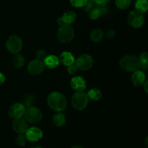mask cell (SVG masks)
Returning a JSON list of instances; mask_svg holds the SVG:
<instances>
[{"mask_svg": "<svg viewBox=\"0 0 148 148\" xmlns=\"http://www.w3.org/2000/svg\"><path fill=\"white\" fill-rule=\"evenodd\" d=\"M25 106L23 104L17 103L11 106L8 111V114L12 119H17L21 118L24 116L25 112Z\"/></svg>", "mask_w": 148, "mask_h": 148, "instance_id": "9", "label": "cell"}, {"mask_svg": "<svg viewBox=\"0 0 148 148\" xmlns=\"http://www.w3.org/2000/svg\"><path fill=\"white\" fill-rule=\"evenodd\" d=\"M135 9L137 11L141 13L146 12L148 9L147 0H137L135 3Z\"/></svg>", "mask_w": 148, "mask_h": 148, "instance_id": "21", "label": "cell"}, {"mask_svg": "<svg viewBox=\"0 0 148 148\" xmlns=\"http://www.w3.org/2000/svg\"><path fill=\"white\" fill-rule=\"evenodd\" d=\"M47 102L49 107L57 112L63 111L67 106V101L65 96L59 92H51L48 97Z\"/></svg>", "mask_w": 148, "mask_h": 148, "instance_id": "1", "label": "cell"}, {"mask_svg": "<svg viewBox=\"0 0 148 148\" xmlns=\"http://www.w3.org/2000/svg\"><path fill=\"white\" fill-rule=\"evenodd\" d=\"M33 102H34V98H33V96H27L25 97L24 100V103H25L23 105L25 106H27V107H30L32 106L33 104Z\"/></svg>", "mask_w": 148, "mask_h": 148, "instance_id": "30", "label": "cell"}, {"mask_svg": "<svg viewBox=\"0 0 148 148\" xmlns=\"http://www.w3.org/2000/svg\"><path fill=\"white\" fill-rule=\"evenodd\" d=\"M127 22L130 25L134 28H139L144 24L145 17L143 13L140 12L137 10H133L128 14Z\"/></svg>", "mask_w": 148, "mask_h": 148, "instance_id": "7", "label": "cell"}, {"mask_svg": "<svg viewBox=\"0 0 148 148\" xmlns=\"http://www.w3.org/2000/svg\"><path fill=\"white\" fill-rule=\"evenodd\" d=\"M75 36V30L70 25H63L59 26L58 29L56 37L59 42L66 43L70 42Z\"/></svg>", "mask_w": 148, "mask_h": 148, "instance_id": "3", "label": "cell"}, {"mask_svg": "<svg viewBox=\"0 0 148 148\" xmlns=\"http://www.w3.org/2000/svg\"><path fill=\"white\" fill-rule=\"evenodd\" d=\"M116 5L120 10H127L130 7L132 0H116Z\"/></svg>", "mask_w": 148, "mask_h": 148, "instance_id": "23", "label": "cell"}, {"mask_svg": "<svg viewBox=\"0 0 148 148\" xmlns=\"http://www.w3.org/2000/svg\"><path fill=\"white\" fill-rule=\"evenodd\" d=\"M97 7L99 10L100 12H101V14L102 15H105L108 13V8L106 7V5H103V6H98L97 5Z\"/></svg>", "mask_w": 148, "mask_h": 148, "instance_id": "32", "label": "cell"}, {"mask_svg": "<svg viewBox=\"0 0 148 148\" xmlns=\"http://www.w3.org/2000/svg\"><path fill=\"white\" fill-rule=\"evenodd\" d=\"M143 85H144V89H145V91L146 92H147V91H148V89H147L148 82H147V81H145V82H144V84H143Z\"/></svg>", "mask_w": 148, "mask_h": 148, "instance_id": "36", "label": "cell"}, {"mask_svg": "<svg viewBox=\"0 0 148 148\" xmlns=\"http://www.w3.org/2000/svg\"><path fill=\"white\" fill-rule=\"evenodd\" d=\"M88 98L92 100V101H98L102 97V94L100 90L97 89V88H92L87 93Z\"/></svg>", "mask_w": 148, "mask_h": 148, "instance_id": "22", "label": "cell"}, {"mask_svg": "<svg viewBox=\"0 0 148 148\" xmlns=\"http://www.w3.org/2000/svg\"><path fill=\"white\" fill-rule=\"evenodd\" d=\"M71 148H83L82 147H81V146H78V145H76V146H74V147H71Z\"/></svg>", "mask_w": 148, "mask_h": 148, "instance_id": "37", "label": "cell"}, {"mask_svg": "<svg viewBox=\"0 0 148 148\" xmlns=\"http://www.w3.org/2000/svg\"><path fill=\"white\" fill-rule=\"evenodd\" d=\"M71 87L77 92H81L86 88V82L82 77H75L71 80Z\"/></svg>", "mask_w": 148, "mask_h": 148, "instance_id": "13", "label": "cell"}, {"mask_svg": "<svg viewBox=\"0 0 148 148\" xmlns=\"http://www.w3.org/2000/svg\"><path fill=\"white\" fill-rule=\"evenodd\" d=\"M140 63V67H143V69H147L148 66V55L146 52L141 53L139 57Z\"/></svg>", "mask_w": 148, "mask_h": 148, "instance_id": "24", "label": "cell"}, {"mask_svg": "<svg viewBox=\"0 0 148 148\" xmlns=\"http://www.w3.org/2000/svg\"><path fill=\"white\" fill-rule=\"evenodd\" d=\"M88 0H70V3L73 7L77 8L84 7L86 4Z\"/></svg>", "mask_w": 148, "mask_h": 148, "instance_id": "27", "label": "cell"}, {"mask_svg": "<svg viewBox=\"0 0 148 148\" xmlns=\"http://www.w3.org/2000/svg\"><path fill=\"white\" fill-rule=\"evenodd\" d=\"M31 148H43L42 147H40V146H36V147H33Z\"/></svg>", "mask_w": 148, "mask_h": 148, "instance_id": "38", "label": "cell"}, {"mask_svg": "<svg viewBox=\"0 0 148 148\" xmlns=\"http://www.w3.org/2000/svg\"><path fill=\"white\" fill-rule=\"evenodd\" d=\"M5 82V77L1 72H0V85H2Z\"/></svg>", "mask_w": 148, "mask_h": 148, "instance_id": "35", "label": "cell"}, {"mask_svg": "<svg viewBox=\"0 0 148 148\" xmlns=\"http://www.w3.org/2000/svg\"><path fill=\"white\" fill-rule=\"evenodd\" d=\"M13 64L15 67L21 68L25 64V58L24 56L20 53H14V56L12 58Z\"/></svg>", "mask_w": 148, "mask_h": 148, "instance_id": "19", "label": "cell"}, {"mask_svg": "<svg viewBox=\"0 0 148 148\" xmlns=\"http://www.w3.org/2000/svg\"><path fill=\"white\" fill-rule=\"evenodd\" d=\"M76 16L77 15L75 12L68 11L65 12L61 17L62 18L65 25H70L75 23V20H76Z\"/></svg>", "mask_w": 148, "mask_h": 148, "instance_id": "18", "label": "cell"}, {"mask_svg": "<svg viewBox=\"0 0 148 148\" xmlns=\"http://www.w3.org/2000/svg\"><path fill=\"white\" fill-rule=\"evenodd\" d=\"M59 62H62L64 65L68 66L75 63V59L72 53L69 51H64L61 53L59 56Z\"/></svg>", "mask_w": 148, "mask_h": 148, "instance_id": "16", "label": "cell"}, {"mask_svg": "<svg viewBox=\"0 0 148 148\" xmlns=\"http://www.w3.org/2000/svg\"><path fill=\"white\" fill-rule=\"evenodd\" d=\"M146 77L143 72L140 70H137L133 72L132 75V82L135 87H140L143 85L145 82Z\"/></svg>", "mask_w": 148, "mask_h": 148, "instance_id": "14", "label": "cell"}, {"mask_svg": "<svg viewBox=\"0 0 148 148\" xmlns=\"http://www.w3.org/2000/svg\"><path fill=\"white\" fill-rule=\"evenodd\" d=\"M101 15V12H100L99 10H98L97 7H94L92 10H91L89 12V18L92 20H97L98 18H99V17Z\"/></svg>", "mask_w": 148, "mask_h": 148, "instance_id": "26", "label": "cell"}, {"mask_svg": "<svg viewBox=\"0 0 148 148\" xmlns=\"http://www.w3.org/2000/svg\"><path fill=\"white\" fill-rule=\"evenodd\" d=\"M77 71L78 68L77 66H76V64H75V63L72 64L67 66V72H69V74H70V75H74V74L76 73Z\"/></svg>", "mask_w": 148, "mask_h": 148, "instance_id": "31", "label": "cell"}, {"mask_svg": "<svg viewBox=\"0 0 148 148\" xmlns=\"http://www.w3.org/2000/svg\"><path fill=\"white\" fill-rule=\"evenodd\" d=\"M119 65L123 70L128 72H134L140 68L139 58L134 55H126L120 60Z\"/></svg>", "mask_w": 148, "mask_h": 148, "instance_id": "2", "label": "cell"}, {"mask_svg": "<svg viewBox=\"0 0 148 148\" xmlns=\"http://www.w3.org/2000/svg\"><path fill=\"white\" fill-rule=\"evenodd\" d=\"M46 56H47V55H46V51H45L44 50H42V49L38 50L36 52V59H38V60L43 61Z\"/></svg>", "mask_w": 148, "mask_h": 148, "instance_id": "29", "label": "cell"}, {"mask_svg": "<svg viewBox=\"0 0 148 148\" xmlns=\"http://www.w3.org/2000/svg\"><path fill=\"white\" fill-rule=\"evenodd\" d=\"M26 139L25 135L24 134H18V135L15 138V143L20 147H23L26 144Z\"/></svg>", "mask_w": 148, "mask_h": 148, "instance_id": "25", "label": "cell"}, {"mask_svg": "<svg viewBox=\"0 0 148 148\" xmlns=\"http://www.w3.org/2000/svg\"><path fill=\"white\" fill-rule=\"evenodd\" d=\"M23 40L21 38L16 35L10 36L6 42V47L9 52L12 53H20L23 49Z\"/></svg>", "mask_w": 148, "mask_h": 148, "instance_id": "6", "label": "cell"}, {"mask_svg": "<svg viewBox=\"0 0 148 148\" xmlns=\"http://www.w3.org/2000/svg\"><path fill=\"white\" fill-rule=\"evenodd\" d=\"M88 98L87 93H85L82 91L76 92L72 97V105L75 109L78 111H82L85 109L88 103Z\"/></svg>", "mask_w": 148, "mask_h": 148, "instance_id": "4", "label": "cell"}, {"mask_svg": "<svg viewBox=\"0 0 148 148\" xmlns=\"http://www.w3.org/2000/svg\"><path fill=\"white\" fill-rule=\"evenodd\" d=\"M24 116L27 122L31 124H38L43 119V114L39 108L32 106L26 108Z\"/></svg>", "mask_w": 148, "mask_h": 148, "instance_id": "5", "label": "cell"}, {"mask_svg": "<svg viewBox=\"0 0 148 148\" xmlns=\"http://www.w3.org/2000/svg\"><path fill=\"white\" fill-rule=\"evenodd\" d=\"M53 122L56 127H62L66 123V116L62 112L56 113L53 116Z\"/></svg>", "mask_w": 148, "mask_h": 148, "instance_id": "17", "label": "cell"}, {"mask_svg": "<svg viewBox=\"0 0 148 148\" xmlns=\"http://www.w3.org/2000/svg\"><path fill=\"white\" fill-rule=\"evenodd\" d=\"M116 36V33L114 30L112 29H109L106 31V37L108 39H112L115 37Z\"/></svg>", "mask_w": 148, "mask_h": 148, "instance_id": "33", "label": "cell"}, {"mask_svg": "<svg viewBox=\"0 0 148 148\" xmlns=\"http://www.w3.org/2000/svg\"><path fill=\"white\" fill-rule=\"evenodd\" d=\"M45 66L43 61L38 59H34L31 61L27 65V70L31 75H40L44 71Z\"/></svg>", "mask_w": 148, "mask_h": 148, "instance_id": "10", "label": "cell"}, {"mask_svg": "<svg viewBox=\"0 0 148 148\" xmlns=\"http://www.w3.org/2000/svg\"><path fill=\"white\" fill-rule=\"evenodd\" d=\"M43 62L44 64V66L46 67L49 68V69H54L59 66L60 62L57 56H54V55H49V56H46Z\"/></svg>", "mask_w": 148, "mask_h": 148, "instance_id": "15", "label": "cell"}, {"mask_svg": "<svg viewBox=\"0 0 148 148\" xmlns=\"http://www.w3.org/2000/svg\"><path fill=\"white\" fill-rule=\"evenodd\" d=\"M95 4L93 1V0H88L86 4L84 7V10L87 12H89L91 10H92L95 7Z\"/></svg>", "mask_w": 148, "mask_h": 148, "instance_id": "28", "label": "cell"}, {"mask_svg": "<svg viewBox=\"0 0 148 148\" xmlns=\"http://www.w3.org/2000/svg\"><path fill=\"white\" fill-rule=\"evenodd\" d=\"M12 128L14 131L17 134H25L27 131L28 127V122L25 118H19L14 119L12 123Z\"/></svg>", "mask_w": 148, "mask_h": 148, "instance_id": "12", "label": "cell"}, {"mask_svg": "<svg viewBox=\"0 0 148 148\" xmlns=\"http://www.w3.org/2000/svg\"><path fill=\"white\" fill-rule=\"evenodd\" d=\"M25 134L27 140L30 142H37L43 137L42 130L36 127L28 128Z\"/></svg>", "mask_w": 148, "mask_h": 148, "instance_id": "11", "label": "cell"}, {"mask_svg": "<svg viewBox=\"0 0 148 148\" xmlns=\"http://www.w3.org/2000/svg\"><path fill=\"white\" fill-rule=\"evenodd\" d=\"M78 70L85 71L90 69L93 65V59L88 54H82L75 62Z\"/></svg>", "mask_w": 148, "mask_h": 148, "instance_id": "8", "label": "cell"}, {"mask_svg": "<svg viewBox=\"0 0 148 148\" xmlns=\"http://www.w3.org/2000/svg\"><path fill=\"white\" fill-rule=\"evenodd\" d=\"M90 37L92 41L98 43V42L101 41L103 38V32L100 29H95L91 32Z\"/></svg>", "mask_w": 148, "mask_h": 148, "instance_id": "20", "label": "cell"}, {"mask_svg": "<svg viewBox=\"0 0 148 148\" xmlns=\"http://www.w3.org/2000/svg\"><path fill=\"white\" fill-rule=\"evenodd\" d=\"M93 1L98 6H103L108 4L110 2V0H93Z\"/></svg>", "mask_w": 148, "mask_h": 148, "instance_id": "34", "label": "cell"}]
</instances>
